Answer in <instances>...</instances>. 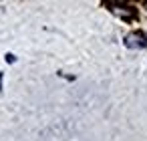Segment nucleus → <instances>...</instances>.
I'll list each match as a JSON object with an SVG mask.
<instances>
[{
    "mask_svg": "<svg viewBox=\"0 0 147 141\" xmlns=\"http://www.w3.org/2000/svg\"><path fill=\"white\" fill-rule=\"evenodd\" d=\"M125 47L129 49H143L147 47V36L143 32H131L125 36Z\"/></svg>",
    "mask_w": 147,
    "mask_h": 141,
    "instance_id": "1",
    "label": "nucleus"
},
{
    "mask_svg": "<svg viewBox=\"0 0 147 141\" xmlns=\"http://www.w3.org/2000/svg\"><path fill=\"white\" fill-rule=\"evenodd\" d=\"M113 12L119 14V16H123V18H131V16H135V10H125V6H123V8H113Z\"/></svg>",
    "mask_w": 147,
    "mask_h": 141,
    "instance_id": "2",
    "label": "nucleus"
}]
</instances>
